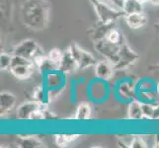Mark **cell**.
I'll return each instance as SVG.
<instances>
[{
    "mask_svg": "<svg viewBox=\"0 0 159 148\" xmlns=\"http://www.w3.org/2000/svg\"><path fill=\"white\" fill-rule=\"evenodd\" d=\"M50 5L46 0H26L22 8V20L28 28L41 31L50 21Z\"/></svg>",
    "mask_w": 159,
    "mask_h": 148,
    "instance_id": "obj_1",
    "label": "cell"
},
{
    "mask_svg": "<svg viewBox=\"0 0 159 148\" xmlns=\"http://www.w3.org/2000/svg\"><path fill=\"white\" fill-rule=\"evenodd\" d=\"M89 2L95 10L98 20L102 23H112L125 16L123 10H119L114 6H111L108 2L102 0H89Z\"/></svg>",
    "mask_w": 159,
    "mask_h": 148,
    "instance_id": "obj_2",
    "label": "cell"
},
{
    "mask_svg": "<svg viewBox=\"0 0 159 148\" xmlns=\"http://www.w3.org/2000/svg\"><path fill=\"white\" fill-rule=\"evenodd\" d=\"M139 56L124 40L120 43L118 61L114 65L116 70H124L134 65L139 60Z\"/></svg>",
    "mask_w": 159,
    "mask_h": 148,
    "instance_id": "obj_3",
    "label": "cell"
},
{
    "mask_svg": "<svg viewBox=\"0 0 159 148\" xmlns=\"http://www.w3.org/2000/svg\"><path fill=\"white\" fill-rule=\"evenodd\" d=\"M68 51L71 53V56H73V58L76 60L79 69H86L95 66L98 62L95 56L91 52L85 51L84 48H82L75 43H70L68 47Z\"/></svg>",
    "mask_w": 159,
    "mask_h": 148,
    "instance_id": "obj_4",
    "label": "cell"
},
{
    "mask_svg": "<svg viewBox=\"0 0 159 148\" xmlns=\"http://www.w3.org/2000/svg\"><path fill=\"white\" fill-rule=\"evenodd\" d=\"M116 95L124 102H130L138 99V86L136 82L130 79L120 80L116 86Z\"/></svg>",
    "mask_w": 159,
    "mask_h": 148,
    "instance_id": "obj_5",
    "label": "cell"
},
{
    "mask_svg": "<svg viewBox=\"0 0 159 148\" xmlns=\"http://www.w3.org/2000/svg\"><path fill=\"white\" fill-rule=\"evenodd\" d=\"M95 48L96 51L100 54L108 59L109 61H111L114 65L118 61L119 56V51H120V45H116L108 40H102L95 43Z\"/></svg>",
    "mask_w": 159,
    "mask_h": 148,
    "instance_id": "obj_6",
    "label": "cell"
},
{
    "mask_svg": "<svg viewBox=\"0 0 159 148\" xmlns=\"http://www.w3.org/2000/svg\"><path fill=\"white\" fill-rule=\"evenodd\" d=\"M41 48L42 47L39 46V43L36 41L32 39H28V40L21 42L19 45L15 47L13 51V54L21 56L27 59H30L32 61L33 58H34L36 54L39 52Z\"/></svg>",
    "mask_w": 159,
    "mask_h": 148,
    "instance_id": "obj_7",
    "label": "cell"
},
{
    "mask_svg": "<svg viewBox=\"0 0 159 148\" xmlns=\"http://www.w3.org/2000/svg\"><path fill=\"white\" fill-rule=\"evenodd\" d=\"M43 85L47 90H58L64 89L65 86V74L59 70H53L43 73Z\"/></svg>",
    "mask_w": 159,
    "mask_h": 148,
    "instance_id": "obj_8",
    "label": "cell"
},
{
    "mask_svg": "<svg viewBox=\"0 0 159 148\" xmlns=\"http://www.w3.org/2000/svg\"><path fill=\"white\" fill-rule=\"evenodd\" d=\"M47 107L48 106H43L42 104L35 100L26 101L22 103L17 109V119L19 120H31V117L33 116V114Z\"/></svg>",
    "mask_w": 159,
    "mask_h": 148,
    "instance_id": "obj_9",
    "label": "cell"
},
{
    "mask_svg": "<svg viewBox=\"0 0 159 148\" xmlns=\"http://www.w3.org/2000/svg\"><path fill=\"white\" fill-rule=\"evenodd\" d=\"M94 67L97 79L108 82L114 77V71L116 69L114 67V64L108 59L105 58L104 60L98 61Z\"/></svg>",
    "mask_w": 159,
    "mask_h": 148,
    "instance_id": "obj_10",
    "label": "cell"
},
{
    "mask_svg": "<svg viewBox=\"0 0 159 148\" xmlns=\"http://www.w3.org/2000/svg\"><path fill=\"white\" fill-rule=\"evenodd\" d=\"M113 28H115V22L112 23H102V22H98V24L95 25L92 29L88 31L91 39L94 41V43H97L99 41L105 40L109 32Z\"/></svg>",
    "mask_w": 159,
    "mask_h": 148,
    "instance_id": "obj_11",
    "label": "cell"
},
{
    "mask_svg": "<svg viewBox=\"0 0 159 148\" xmlns=\"http://www.w3.org/2000/svg\"><path fill=\"white\" fill-rule=\"evenodd\" d=\"M34 67L36 66L33 62H27L11 65L9 70L15 78L19 80H27L31 77L33 72H34Z\"/></svg>",
    "mask_w": 159,
    "mask_h": 148,
    "instance_id": "obj_12",
    "label": "cell"
},
{
    "mask_svg": "<svg viewBox=\"0 0 159 148\" xmlns=\"http://www.w3.org/2000/svg\"><path fill=\"white\" fill-rule=\"evenodd\" d=\"M77 68H78V64L76 62V60L71 56L68 48L65 49L63 52V56L61 59V62L59 64L58 70L66 75V74L73 72V71H75Z\"/></svg>",
    "mask_w": 159,
    "mask_h": 148,
    "instance_id": "obj_13",
    "label": "cell"
},
{
    "mask_svg": "<svg viewBox=\"0 0 159 148\" xmlns=\"http://www.w3.org/2000/svg\"><path fill=\"white\" fill-rule=\"evenodd\" d=\"M16 105V97L9 92L0 93V114L5 116L14 109Z\"/></svg>",
    "mask_w": 159,
    "mask_h": 148,
    "instance_id": "obj_14",
    "label": "cell"
},
{
    "mask_svg": "<svg viewBox=\"0 0 159 148\" xmlns=\"http://www.w3.org/2000/svg\"><path fill=\"white\" fill-rule=\"evenodd\" d=\"M125 20L127 25L131 29L138 30L142 27H144L147 23V17L145 14L142 13H134V14H128L125 16Z\"/></svg>",
    "mask_w": 159,
    "mask_h": 148,
    "instance_id": "obj_15",
    "label": "cell"
},
{
    "mask_svg": "<svg viewBox=\"0 0 159 148\" xmlns=\"http://www.w3.org/2000/svg\"><path fill=\"white\" fill-rule=\"evenodd\" d=\"M128 118L129 120H142L144 119L143 113H142L141 102L138 99L133 100L129 103L128 106Z\"/></svg>",
    "mask_w": 159,
    "mask_h": 148,
    "instance_id": "obj_16",
    "label": "cell"
},
{
    "mask_svg": "<svg viewBox=\"0 0 159 148\" xmlns=\"http://www.w3.org/2000/svg\"><path fill=\"white\" fill-rule=\"evenodd\" d=\"M17 146L20 148H42L45 147V143L38 137L32 135L20 136Z\"/></svg>",
    "mask_w": 159,
    "mask_h": 148,
    "instance_id": "obj_17",
    "label": "cell"
},
{
    "mask_svg": "<svg viewBox=\"0 0 159 148\" xmlns=\"http://www.w3.org/2000/svg\"><path fill=\"white\" fill-rule=\"evenodd\" d=\"M91 114H92L91 106L86 102H81L77 106V108H76L73 119L75 120H79V122H84V120H88L91 118Z\"/></svg>",
    "mask_w": 159,
    "mask_h": 148,
    "instance_id": "obj_18",
    "label": "cell"
},
{
    "mask_svg": "<svg viewBox=\"0 0 159 148\" xmlns=\"http://www.w3.org/2000/svg\"><path fill=\"white\" fill-rule=\"evenodd\" d=\"M33 100L39 102L43 106H48L50 104L51 101L48 99V90L43 84L37 86L34 89V91H33Z\"/></svg>",
    "mask_w": 159,
    "mask_h": 148,
    "instance_id": "obj_19",
    "label": "cell"
},
{
    "mask_svg": "<svg viewBox=\"0 0 159 148\" xmlns=\"http://www.w3.org/2000/svg\"><path fill=\"white\" fill-rule=\"evenodd\" d=\"M123 11L125 13V15L142 13L143 12V4L140 3L139 0H125V4Z\"/></svg>",
    "mask_w": 159,
    "mask_h": 148,
    "instance_id": "obj_20",
    "label": "cell"
},
{
    "mask_svg": "<svg viewBox=\"0 0 159 148\" xmlns=\"http://www.w3.org/2000/svg\"><path fill=\"white\" fill-rule=\"evenodd\" d=\"M79 134H70V133H61L56 135V144L58 147H66L75 139L79 137Z\"/></svg>",
    "mask_w": 159,
    "mask_h": 148,
    "instance_id": "obj_21",
    "label": "cell"
},
{
    "mask_svg": "<svg viewBox=\"0 0 159 148\" xmlns=\"http://www.w3.org/2000/svg\"><path fill=\"white\" fill-rule=\"evenodd\" d=\"M97 85L94 82V83H92L90 88H89V91H90V96H91V99L92 100H94L95 102H99L101 100H104V99L106 98V92H107V87L104 86L101 90H97Z\"/></svg>",
    "mask_w": 159,
    "mask_h": 148,
    "instance_id": "obj_22",
    "label": "cell"
},
{
    "mask_svg": "<svg viewBox=\"0 0 159 148\" xmlns=\"http://www.w3.org/2000/svg\"><path fill=\"white\" fill-rule=\"evenodd\" d=\"M138 92H152L156 91V83L150 79H141L136 82Z\"/></svg>",
    "mask_w": 159,
    "mask_h": 148,
    "instance_id": "obj_23",
    "label": "cell"
},
{
    "mask_svg": "<svg viewBox=\"0 0 159 148\" xmlns=\"http://www.w3.org/2000/svg\"><path fill=\"white\" fill-rule=\"evenodd\" d=\"M62 56H63V52L60 51V49L57 47H53L48 52V57L50 58L51 61L56 64L57 67H59V64L61 62Z\"/></svg>",
    "mask_w": 159,
    "mask_h": 148,
    "instance_id": "obj_24",
    "label": "cell"
},
{
    "mask_svg": "<svg viewBox=\"0 0 159 148\" xmlns=\"http://www.w3.org/2000/svg\"><path fill=\"white\" fill-rule=\"evenodd\" d=\"M106 40H108L109 42H111L113 43H116V45H120V43L125 40V38L122 35V33H120L117 28H113L109 32Z\"/></svg>",
    "mask_w": 159,
    "mask_h": 148,
    "instance_id": "obj_25",
    "label": "cell"
},
{
    "mask_svg": "<svg viewBox=\"0 0 159 148\" xmlns=\"http://www.w3.org/2000/svg\"><path fill=\"white\" fill-rule=\"evenodd\" d=\"M13 54H9L7 52H1L0 54V68L1 70H8L12 64Z\"/></svg>",
    "mask_w": 159,
    "mask_h": 148,
    "instance_id": "obj_26",
    "label": "cell"
},
{
    "mask_svg": "<svg viewBox=\"0 0 159 148\" xmlns=\"http://www.w3.org/2000/svg\"><path fill=\"white\" fill-rule=\"evenodd\" d=\"M155 104L141 103V108H142V113H143L144 119H146V120H152L153 110H154V105H155Z\"/></svg>",
    "mask_w": 159,
    "mask_h": 148,
    "instance_id": "obj_27",
    "label": "cell"
},
{
    "mask_svg": "<svg viewBox=\"0 0 159 148\" xmlns=\"http://www.w3.org/2000/svg\"><path fill=\"white\" fill-rule=\"evenodd\" d=\"M129 147L130 148H146L147 143L146 141L141 137V136H134L129 142Z\"/></svg>",
    "mask_w": 159,
    "mask_h": 148,
    "instance_id": "obj_28",
    "label": "cell"
},
{
    "mask_svg": "<svg viewBox=\"0 0 159 148\" xmlns=\"http://www.w3.org/2000/svg\"><path fill=\"white\" fill-rule=\"evenodd\" d=\"M108 2L111 3L112 6L119 10H123L125 4V0H108Z\"/></svg>",
    "mask_w": 159,
    "mask_h": 148,
    "instance_id": "obj_29",
    "label": "cell"
},
{
    "mask_svg": "<svg viewBox=\"0 0 159 148\" xmlns=\"http://www.w3.org/2000/svg\"><path fill=\"white\" fill-rule=\"evenodd\" d=\"M152 120H159V104L156 103L154 105V110H153V116Z\"/></svg>",
    "mask_w": 159,
    "mask_h": 148,
    "instance_id": "obj_30",
    "label": "cell"
},
{
    "mask_svg": "<svg viewBox=\"0 0 159 148\" xmlns=\"http://www.w3.org/2000/svg\"><path fill=\"white\" fill-rule=\"evenodd\" d=\"M149 2L152 5H155V6H159V0H149Z\"/></svg>",
    "mask_w": 159,
    "mask_h": 148,
    "instance_id": "obj_31",
    "label": "cell"
},
{
    "mask_svg": "<svg viewBox=\"0 0 159 148\" xmlns=\"http://www.w3.org/2000/svg\"><path fill=\"white\" fill-rule=\"evenodd\" d=\"M154 147H155V148H159V139H157V140H156Z\"/></svg>",
    "mask_w": 159,
    "mask_h": 148,
    "instance_id": "obj_32",
    "label": "cell"
},
{
    "mask_svg": "<svg viewBox=\"0 0 159 148\" xmlns=\"http://www.w3.org/2000/svg\"><path fill=\"white\" fill-rule=\"evenodd\" d=\"M139 1L140 3H142V4H144V3H146V2H149V0H139Z\"/></svg>",
    "mask_w": 159,
    "mask_h": 148,
    "instance_id": "obj_33",
    "label": "cell"
},
{
    "mask_svg": "<svg viewBox=\"0 0 159 148\" xmlns=\"http://www.w3.org/2000/svg\"><path fill=\"white\" fill-rule=\"evenodd\" d=\"M102 1H105V2H108V0H102Z\"/></svg>",
    "mask_w": 159,
    "mask_h": 148,
    "instance_id": "obj_34",
    "label": "cell"
}]
</instances>
